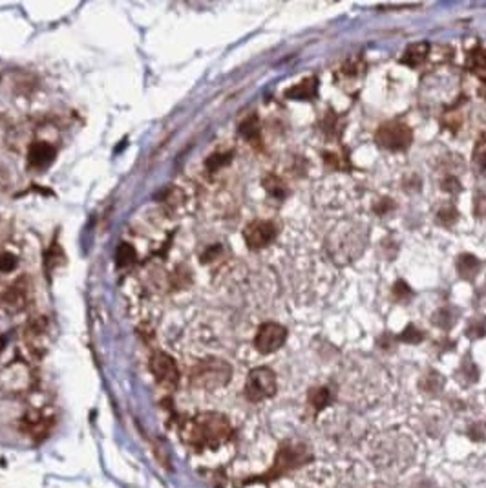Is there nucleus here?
<instances>
[{
    "label": "nucleus",
    "mask_w": 486,
    "mask_h": 488,
    "mask_svg": "<svg viewBox=\"0 0 486 488\" xmlns=\"http://www.w3.org/2000/svg\"><path fill=\"white\" fill-rule=\"evenodd\" d=\"M232 434L231 422L222 413H197L196 417L188 419L181 428V437L188 446L197 450L216 448L225 443Z\"/></svg>",
    "instance_id": "nucleus-1"
},
{
    "label": "nucleus",
    "mask_w": 486,
    "mask_h": 488,
    "mask_svg": "<svg viewBox=\"0 0 486 488\" xmlns=\"http://www.w3.org/2000/svg\"><path fill=\"white\" fill-rule=\"evenodd\" d=\"M313 459V454L309 452L307 446L302 443H285L276 454L275 464L269 470V474L265 475V479H276L280 475L287 474L289 470L303 466L305 463Z\"/></svg>",
    "instance_id": "nucleus-2"
},
{
    "label": "nucleus",
    "mask_w": 486,
    "mask_h": 488,
    "mask_svg": "<svg viewBox=\"0 0 486 488\" xmlns=\"http://www.w3.org/2000/svg\"><path fill=\"white\" fill-rule=\"evenodd\" d=\"M231 366L218 358H208L203 360L192 369V384L205 390H214V388L225 386L231 379Z\"/></svg>",
    "instance_id": "nucleus-3"
},
{
    "label": "nucleus",
    "mask_w": 486,
    "mask_h": 488,
    "mask_svg": "<svg viewBox=\"0 0 486 488\" xmlns=\"http://www.w3.org/2000/svg\"><path fill=\"white\" fill-rule=\"evenodd\" d=\"M375 141L381 148L391 150V152H404L413 143V132L404 123L391 121L377 130Z\"/></svg>",
    "instance_id": "nucleus-4"
},
{
    "label": "nucleus",
    "mask_w": 486,
    "mask_h": 488,
    "mask_svg": "<svg viewBox=\"0 0 486 488\" xmlns=\"http://www.w3.org/2000/svg\"><path fill=\"white\" fill-rule=\"evenodd\" d=\"M276 393V375L271 367H255L249 373L245 384V395L249 401L260 402Z\"/></svg>",
    "instance_id": "nucleus-5"
},
{
    "label": "nucleus",
    "mask_w": 486,
    "mask_h": 488,
    "mask_svg": "<svg viewBox=\"0 0 486 488\" xmlns=\"http://www.w3.org/2000/svg\"><path fill=\"white\" fill-rule=\"evenodd\" d=\"M276 234H278V227L269 220H256L250 222L243 231V238L249 249L252 251H260L264 247L271 245L275 242Z\"/></svg>",
    "instance_id": "nucleus-6"
},
{
    "label": "nucleus",
    "mask_w": 486,
    "mask_h": 488,
    "mask_svg": "<svg viewBox=\"0 0 486 488\" xmlns=\"http://www.w3.org/2000/svg\"><path fill=\"white\" fill-rule=\"evenodd\" d=\"M150 369H152V375L155 377V381L161 384V386L174 388L179 381V369L178 364L170 357L169 353L158 351L152 355L150 358Z\"/></svg>",
    "instance_id": "nucleus-7"
},
{
    "label": "nucleus",
    "mask_w": 486,
    "mask_h": 488,
    "mask_svg": "<svg viewBox=\"0 0 486 488\" xmlns=\"http://www.w3.org/2000/svg\"><path fill=\"white\" fill-rule=\"evenodd\" d=\"M285 339H287V329L284 326L275 324V322H265L256 333L255 346L258 351L267 355V353H275L276 349L282 348L285 344Z\"/></svg>",
    "instance_id": "nucleus-8"
},
{
    "label": "nucleus",
    "mask_w": 486,
    "mask_h": 488,
    "mask_svg": "<svg viewBox=\"0 0 486 488\" xmlns=\"http://www.w3.org/2000/svg\"><path fill=\"white\" fill-rule=\"evenodd\" d=\"M55 148L50 143H35L28 152V161L35 169H44L55 160Z\"/></svg>",
    "instance_id": "nucleus-9"
},
{
    "label": "nucleus",
    "mask_w": 486,
    "mask_h": 488,
    "mask_svg": "<svg viewBox=\"0 0 486 488\" xmlns=\"http://www.w3.org/2000/svg\"><path fill=\"white\" fill-rule=\"evenodd\" d=\"M165 208L169 211L172 216H178L181 211L188 208V190L179 189L174 185L172 189L165 192Z\"/></svg>",
    "instance_id": "nucleus-10"
},
{
    "label": "nucleus",
    "mask_w": 486,
    "mask_h": 488,
    "mask_svg": "<svg viewBox=\"0 0 486 488\" xmlns=\"http://www.w3.org/2000/svg\"><path fill=\"white\" fill-rule=\"evenodd\" d=\"M468 70L486 82V49L476 48L468 55Z\"/></svg>",
    "instance_id": "nucleus-11"
},
{
    "label": "nucleus",
    "mask_w": 486,
    "mask_h": 488,
    "mask_svg": "<svg viewBox=\"0 0 486 488\" xmlns=\"http://www.w3.org/2000/svg\"><path fill=\"white\" fill-rule=\"evenodd\" d=\"M240 136L243 139H247L252 145H258L260 143V121L256 116H249L245 121L240 125Z\"/></svg>",
    "instance_id": "nucleus-12"
},
{
    "label": "nucleus",
    "mask_w": 486,
    "mask_h": 488,
    "mask_svg": "<svg viewBox=\"0 0 486 488\" xmlns=\"http://www.w3.org/2000/svg\"><path fill=\"white\" fill-rule=\"evenodd\" d=\"M479 267H481V264H479V260H477L476 257H472V254H461V257H459L457 271L464 280H472L473 276L479 273Z\"/></svg>",
    "instance_id": "nucleus-13"
},
{
    "label": "nucleus",
    "mask_w": 486,
    "mask_h": 488,
    "mask_svg": "<svg viewBox=\"0 0 486 488\" xmlns=\"http://www.w3.org/2000/svg\"><path fill=\"white\" fill-rule=\"evenodd\" d=\"M317 77H309L305 81H302L300 84L293 86L287 92V97H293V99H311V97L317 96Z\"/></svg>",
    "instance_id": "nucleus-14"
},
{
    "label": "nucleus",
    "mask_w": 486,
    "mask_h": 488,
    "mask_svg": "<svg viewBox=\"0 0 486 488\" xmlns=\"http://www.w3.org/2000/svg\"><path fill=\"white\" fill-rule=\"evenodd\" d=\"M428 44L419 43V44H411L408 49H406L404 57H402V63L409 64V66H419L423 63L424 59L428 57Z\"/></svg>",
    "instance_id": "nucleus-15"
},
{
    "label": "nucleus",
    "mask_w": 486,
    "mask_h": 488,
    "mask_svg": "<svg viewBox=\"0 0 486 488\" xmlns=\"http://www.w3.org/2000/svg\"><path fill=\"white\" fill-rule=\"evenodd\" d=\"M26 293H28V289L24 287V282L15 284L13 287H11V289L4 295L6 304L10 305L11 310H13V307H17V310H22V305H24V302H26V296H28Z\"/></svg>",
    "instance_id": "nucleus-16"
},
{
    "label": "nucleus",
    "mask_w": 486,
    "mask_h": 488,
    "mask_svg": "<svg viewBox=\"0 0 486 488\" xmlns=\"http://www.w3.org/2000/svg\"><path fill=\"white\" fill-rule=\"evenodd\" d=\"M333 401V395L331 392H329V388L326 386H320V388H313L311 392H309V402L313 404L314 410L320 411L324 410L326 406H329Z\"/></svg>",
    "instance_id": "nucleus-17"
},
{
    "label": "nucleus",
    "mask_w": 486,
    "mask_h": 488,
    "mask_svg": "<svg viewBox=\"0 0 486 488\" xmlns=\"http://www.w3.org/2000/svg\"><path fill=\"white\" fill-rule=\"evenodd\" d=\"M264 187L267 189V192H269L271 196H275V198L278 199L285 198V194H287V187H285V183L275 174H269L264 179Z\"/></svg>",
    "instance_id": "nucleus-18"
},
{
    "label": "nucleus",
    "mask_w": 486,
    "mask_h": 488,
    "mask_svg": "<svg viewBox=\"0 0 486 488\" xmlns=\"http://www.w3.org/2000/svg\"><path fill=\"white\" fill-rule=\"evenodd\" d=\"M473 161H476L477 169L481 170L483 174H486V132H483L473 148Z\"/></svg>",
    "instance_id": "nucleus-19"
},
{
    "label": "nucleus",
    "mask_w": 486,
    "mask_h": 488,
    "mask_svg": "<svg viewBox=\"0 0 486 488\" xmlns=\"http://www.w3.org/2000/svg\"><path fill=\"white\" fill-rule=\"evenodd\" d=\"M231 158H232L231 152H218V154H212L211 158H208L205 167H207V170H211V172H216L218 169H222L223 165L229 163Z\"/></svg>",
    "instance_id": "nucleus-20"
},
{
    "label": "nucleus",
    "mask_w": 486,
    "mask_h": 488,
    "mask_svg": "<svg viewBox=\"0 0 486 488\" xmlns=\"http://www.w3.org/2000/svg\"><path fill=\"white\" fill-rule=\"evenodd\" d=\"M117 264H119L121 267L125 266H130L132 261L135 260V251L132 245H126V243H123V245L117 249Z\"/></svg>",
    "instance_id": "nucleus-21"
},
{
    "label": "nucleus",
    "mask_w": 486,
    "mask_h": 488,
    "mask_svg": "<svg viewBox=\"0 0 486 488\" xmlns=\"http://www.w3.org/2000/svg\"><path fill=\"white\" fill-rule=\"evenodd\" d=\"M468 335L470 339H481L486 335V319L485 317H479V319L470 320V326H468Z\"/></svg>",
    "instance_id": "nucleus-22"
},
{
    "label": "nucleus",
    "mask_w": 486,
    "mask_h": 488,
    "mask_svg": "<svg viewBox=\"0 0 486 488\" xmlns=\"http://www.w3.org/2000/svg\"><path fill=\"white\" fill-rule=\"evenodd\" d=\"M444 386V379L437 373H430V377L423 382V388L430 393H437Z\"/></svg>",
    "instance_id": "nucleus-23"
},
{
    "label": "nucleus",
    "mask_w": 486,
    "mask_h": 488,
    "mask_svg": "<svg viewBox=\"0 0 486 488\" xmlns=\"http://www.w3.org/2000/svg\"><path fill=\"white\" fill-rule=\"evenodd\" d=\"M17 267V258L11 252H0V271L10 273Z\"/></svg>",
    "instance_id": "nucleus-24"
},
{
    "label": "nucleus",
    "mask_w": 486,
    "mask_h": 488,
    "mask_svg": "<svg viewBox=\"0 0 486 488\" xmlns=\"http://www.w3.org/2000/svg\"><path fill=\"white\" fill-rule=\"evenodd\" d=\"M400 340H404V342H420L423 340V333L417 331L413 326H408L404 333L400 335Z\"/></svg>",
    "instance_id": "nucleus-25"
},
{
    "label": "nucleus",
    "mask_w": 486,
    "mask_h": 488,
    "mask_svg": "<svg viewBox=\"0 0 486 488\" xmlns=\"http://www.w3.org/2000/svg\"><path fill=\"white\" fill-rule=\"evenodd\" d=\"M393 293H395V298L397 300H408L409 296H411V289H409L408 285H406L402 280L397 282Z\"/></svg>",
    "instance_id": "nucleus-26"
},
{
    "label": "nucleus",
    "mask_w": 486,
    "mask_h": 488,
    "mask_svg": "<svg viewBox=\"0 0 486 488\" xmlns=\"http://www.w3.org/2000/svg\"><path fill=\"white\" fill-rule=\"evenodd\" d=\"M439 220H441L444 225H450L453 220H457V213L453 211L452 205H448V207H444L443 211H441V214H439Z\"/></svg>",
    "instance_id": "nucleus-27"
}]
</instances>
